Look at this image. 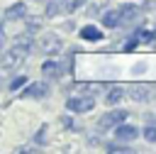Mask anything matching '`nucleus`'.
I'll return each instance as SVG.
<instances>
[{"label": "nucleus", "instance_id": "1a4fd4ad", "mask_svg": "<svg viewBox=\"0 0 156 154\" xmlns=\"http://www.w3.org/2000/svg\"><path fill=\"white\" fill-rule=\"evenodd\" d=\"M46 93H49L46 83H32V86H29V88H27L22 95H24V98H44Z\"/></svg>", "mask_w": 156, "mask_h": 154}, {"label": "nucleus", "instance_id": "20e7f679", "mask_svg": "<svg viewBox=\"0 0 156 154\" xmlns=\"http://www.w3.org/2000/svg\"><path fill=\"white\" fill-rule=\"evenodd\" d=\"M129 98L136 100V103H151V100L156 98V90H154L151 86H134V88L129 90Z\"/></svg>", "mask_w": 156, "mask_h": 154}, {"label": "nucleus", "instance_id": "f8f14e48", "mask_svg": "<svg viewBox=\"0 0 156 154\" xmlns=\"http://www.w3.org/2000/svg\"><path fill=\"white\" fill-rule=\"evenodd\" d=\"M136 5H122L119 7V17H122V22H132L134 17H136Z\"/></svg>", "mask_w": 156, "mask_h": 154}, {"label": "nucleus", "instance_id": "6e6552de", "mask_svg": "<svg viewBox=\"0 0 156 154\" xmlns=\"http://www.w3.org/2000/svg\"><path fill=\"white\" fill-rule=\"evenodd\" d=\"M24 15H27V5L24 2H15V5H10L5 10V20H20Z\"/></svg>", "mask_w": 156, "mask_h": 154}, {"label": "nucleus", "instance_id": "f03ea898", "mask_svg": "<svg viewBox=\"0 0 156 154\" xmlns=\"http://www.w3.org/2000/svg\"><path fill=\"white\" fill-rule=\"evenodd\" d=\"M93 105H95V98H93V95H73V98H68V103H66V108H68L71 112H90Z\"/></svg>", "mask_w": 156, "mask_h": 154}, {"label": "nucleus", "instance_id": "9d476101", "mask_svg": "<svg viewBox=\"0 0 156 154\" xmlns=\"http://www.w3.org/2000/svg\"><path fill=\"white\" fill-rule=\"evenodd\" d=\"M80 39H85V42H100L102 39V32L98 27H83L80 29Z\"/></svg>", "mask_w": 156, "mask_h": 154}, {"label": "nucleus", "instance_id": "0eeeda50", "mask_svg": "<svg viewBox=\"0 0 156 154\" xmlns=\"http://www.w3.org/2000/svg\"><path fill=\"white\" fill-rule=\"evenodd\" d=\"M61 73H63V68H61L58 61H46L41 66V76L44 78H61Z\"/></svg>", "mask_w": 156, "mask_h": 154}, {"label": "nucleus", "instance_id": "a211bd4d", "mask_svg": "<svg viewBox=\"0 0 156 154\" xmlns=\"http://www.w3.org/2000/svg\"><path fill=\"white\" fill-rule=\"evenodd\" d=\"M144 137H146L149 142H156V127H154V125H149V127L144 130Z\"/></svg>", "mask_w": 156, "mask_h": 154}, {"label": "nucleus", "instance_id": "ddd939ff", "mask_svg": "<svg viewBox=\"0 0 156 154\" xmlns=\"http://www.w3.org/2000/svg\"><path fill=\"white\" fill-rule=\"evenodd\" d=\"M61 10H66V2L63 0H51L49 7H46V17H56Z\"/></svg>", "mask_w": 156, "mask_h": 154}, {"label": "nucleus", "instance_id": "412c9836", "mask_svg": "<svg viewBox=\"0 0 156 154\" xmlns=\"http://www.w3.org/2000/svg\"><path fill=\"white\" fill-rule=\"evenodd\" d=\"M61 122H63L66 127H73V122H71V117H61Z\"/></svg>", "mask_w": 156, "mask_h": 154}, {"label": "nucleus", "instance_id": "7ed1b4c3", "mask_svg": "<svg viewBox=\"0 0 156 154\" xmlns=\"http://www.w3.org/2000/svg\"><path fill=\"white\" fill-rule=\"evenodd\" d=\"M124 117H127L124 110H112V112H107V115H102V117L98 120V127H100V130H112V127L122 125Z\"/></svg>", "mask_w": 156, "mask_h": 154}, {"label": "nucleus", "instance_id": "aec40b11", "mask_svg": "<svg viewBox=\"0 0 156 154\" xmlns=\"http://www.w3.org/2000/svg\"><path fill=\"white\" fill-rule=\"evenodd\" d=\"M107 149H110V152H127V147H115V144H110Z\"/></svg>", "mask_w": 156, "mask_h": 154}, {"label": "nucleus", "instance_id": "9b49d317", "mask_svg": "<svg viewBox=\"0 0 156 154\" xmlns=\"http://www.w3.org/2000/svg\"><path fill=\"white\" fill-rule=\"evenodd\" d=\"M119 22H122L119 10H110V12H105V15H102V24H105V27H117Z\"/></svg>", "mask_w": 156, "mask_h": 154}, {"label": "nucleus", "instance_id": "39448f33", "mask_svg": "<svg viewBox=\"0 0 156 154\" xmlns=\"http://www.w3.org/2000/svg\"><path fill=\"white\" fill-rule=\"evenodd\" d=\"M61 46H63V44H61V39H58L56 34H46V37L39 42V49H41L44 54H58Z\"/></svg>", "mask_w": 156, "mask_h": 154}, {"label": "nucleus", "instance_id": "f3484780", "mask_svg": "<svg viewBox=\"0 0 156 154\" xmlns=\"http://www.w3.org/2000/svg\"><path fill=\"white\" fill-rule=\"evenodd\" d=\"M63 2H66V10H68V12H76L85 0H63Z\"/></svg>", "mask_w": 156, "mask_h": 154}, {"label": "nucleus", "instance_id": "2eb2a0df", "mask_svg": "<svg viewBox=\"0 0 156 154\" xmlns=\"http://www.w3.org/2000/svg\"><path fill=\"white\" fill-rule=\"evenodd\" d=\"M24 83H27V76H17V78H12V81H10L7 90H12V93H15V90H20V88H22Z\"/></svg>", "mask_w": 156, "mask_h": 154}, {"label": "nucleus", "instance_id": "f257e3e1", "mask_svg": "<svg viewBox=\"0 0 156 154\" xmlns=\"http://www.w3.org/2000/svg\"><path fill=\"white\" fill-rule=\"evenodd\" d=\"M24 54H27V49H24V46H20V44H15L12 49H7V51H5V56H2V71H10V68L20 66V64H22V59H24Z\"/></svg>", "mask_w": 156, "mask_h": 154}, {"label": "nucleus", "instance_id": "6ab92c4d", "mask_svg": "<svg viewBox=\"0 0 156 154\" xmlns=\"http://www.w3.org/2000/svg\"><path fill=\"white\" fill-rule=\"evenodd\" d=\"M144 71H146V66H144V64H136V66L132 68V73H134V76H136V73H144Z\"/></svg>", "mask_w": 156, "mask_h": 154}, {"label": "nucleus", "instance_id": "4468645a", "mask_svg": "<svg viewBox=\"0 0 156 154\" xmlns=\"http://www.w3.org/2000/svg\"><path fill=\"white\" fill-rule=\"evenodd\" d=\"M122 95H124V90H122L119 86L110 88V93H107V105H117V103L122 100Z\"/></svg>", "mask_w": 156, "mask_h": 154}, {"label": "nucleus", "instance_id": "423d86ee", "mask_svg": "<svg viewBox=\"0 0 156 154\" xmlns=\"http://www.w3.org/2000/svg\"><path fill=\"white\" fill-rule=\"evenodd\" d=\"M115 137L119 139V142H132V139H136L139 137V130L134 127V125H117L115 127Z\"/></svg>", "mask_w": 156, "mask_h": 154}, {"label": "nucleus", "instance_id": "dca6fc26", "mask_svg": "<svg viewBox=\"0 0 156 154\" xmlns=\"http://www.w3.org/2000/svg\"><path fill=\"white\" fill-rule=\"evenodd\" d=\"M139 39L146 42V44H154V42H156V32H146V29H144V32H139Z\"/></svg>", "mask_w": 156, "mask_h": 154}]
</instances>
